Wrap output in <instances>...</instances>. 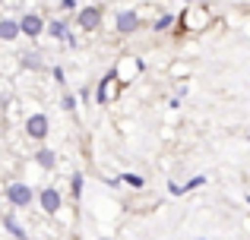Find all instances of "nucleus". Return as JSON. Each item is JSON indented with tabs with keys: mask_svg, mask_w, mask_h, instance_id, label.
<instances>
[{
	"mask_svg": "<svg viewBox=\"0 0 250 240\" xmlns=\"http://www.w3.org/2000/svg\"><path fill=\"white\" fill-rule=\"evenodd\" d=\"M6 199H10L13 205H29L32 203V186H25V184H10L6 186Z\"/></svg>",
	"mask_w": 250,
	"mask_h": 240,
	"instance_id": "obj_1",
	"label": "nucleus"
},
{
	"mask_svg": "<svg viewBox=\"0 0 250 240\" xmlns=\"http://www.w3.org/2000/svg\"><path fill=\"white\" fill-rule=\"evenodd\" d=\"M25 133H29V139H44L48 136V117L44 114H32L25 120Z\"/></svg>",
	"mask_w": 250,
	"mask_h": 240,
	"instance_id": "obj_2",
	"label": "nucleus"
},
{
	"mask_svg": "<svg viewBox=\"0 0 250 240\" xmlns=\"http://www.w3.org/2000/svg\"><path fill=\"white\" fill-rule=\"evenodd\" d=\"M19 25H22V35H29V38H38V35L44 32V22H42V16H35V13L22 16V19H19Z\"/></svg>",
	"mask_w": 250,
	"mask_h": 240,
	"instance_id": "obj_3",
	"label": "nucleus"
},
{
	"mask_svg": "<svg viewBox=\"0 0 250 240\" xmlns=\"http://www.w3.org/2000/svg\"><path fill=\"white\" fill-rule=\"evenodd\" d=\"M42 209L48 212V215H57V212H61V193L57 190H44L42 193Z\"/></svg>",
	"mask_w": 250,
	"mask_h": 240,
	"instance_id": "obj_4",
	"label": "nucleus"
},
{
	"mask_svg": "<svg viewBox=\"0 0 250 240\" xmlns=\"http://www.w3.org/2000/svg\"><path fill=\"white\" fill-rule=\"evenodd\" d=\"M98 22H102V10H98V6H85V10H80V25L83 29H95Z\"/></svg>",
	"mask_w": 250,
	"mask_h": 240,
	"instance_id": "obj_5",
	"label": "nucleus"
},
{
	"mask_svg": "<svg viewBox=\"0 0 250 240\" xmlns=\"http://www.w3.org/2000/svg\"><path fill=\"white\" fill-rule=\"evenodd\" d=\"M19 32H22V25H19L16 19H0V38H3V41H13Z\"/></svg>",
	"mask_w": 250,
	"mask_h": 240,
	"instance_id": "obj_6",
	"label": "nucleus"
},
{
	"mask_svg": "<svg viewBox=\"0 0 250 240\" xmlns=\"http://www.w3.org/2000/svg\"><path fill=\"white\" fill-rule=\"evenodd\" d=\"M35 161L44 167V171H51V167L57 165V155H54V148H38V155H35Z\"/></svg>",
	"mask_w": 250,
	"mask_h": 240,
	"instance_id": "obj_7",
	"label": "nucleus"
},
{
	"mask_svg": "<svg viewBox=\"0 0 250 240\" xmlns=\"http://www.w3.org/2000/svg\"><path fill=\"white\" fill-rule=\"evenodd\" d=\"M136 29V13H117V32H133Z\"/></svg>",
	"mask_w": 250,
	"mask_h": 240,
	"instance_id": "obj_8",
	"label": "nucleus"
},
{
	"mask_svg": "<svg viewBox=\"0 0 250 240\" xmlns=\"http://www.w3.org/2000/svg\"><path fill=\"white\" fill-rule=\"evenodd\" d=\"M3 224H6V231H10V234L16 237V240H25V231H22V224H19L13 215H3Z\"/></svg>",
	"mask_w": 250,
	"mask_h": 240,
	"instance_id": "obj_9",
	"label": "nucleus"
},
{
	"mask_svg": "<svg viewBox=\"0 0 250 240\" xmlns=\"http://www.w3.org/2000/svg\"><path fill=\"white\" fill-rule=\"evenodd\" d=\"M48 32H51L54 38H67V41L73 44V38H70V32H67V25H63V22H51V25H48Z\"/></svg>",
	"mask_w": 250,
	"mask_h": 240,
	"instance_id": "obj_10",
	"label": "nucleus"
},
{
	"mask_svg": "<svg viewBox=\"0 0 250 240\" xmlns=\"http://www.w3.org/2000/svg\"><path fill=\"white\" fill-rule=\"evenodd\" d=\"M171 22H174L171 16H162L159 22H155V32H165V29H171Z\"/></svg>",
	"mask_w": 250,
	"mask_h": 240,
	"instance_id": "obj_11",
	"label": "nucleus"
},
{
	"mask_svg": "<svg viewBox=\"0 0 250 240\" xmlns=\"http://www.w3.org/2000/svg\"><path fill=\"white\" fill-rule=\"evenodd\" d=\"M25 67H29V70H38V67H42V57H38V54L25 57Z\"/></svg>",
	"mask_w": 250,
	"mask_h": 240,
	"instance_id": "obj_12",
	"label": "nucleus"
},
{
	"mask_svg": "<svg viewBox=\"0 0 250 240\" xmlns=\"http://www.w3.org/2000/svg\"><path fill=\"white\" fill-rule=\"evenodd\" d=\"M80 193H83V174H76L73 177V196L80 199Z\"/></svg>",
	"mask_w": 250,
	"mask_h": 240,
	"instance_id": "obj_13",
	"label": "nucleus"
},
{
	"mask_svg": "<svg viewBox=\"0 0 250 240\" xmlns=\"http://www.w3.org/2000/svg\"><path fill=\"white\" fill-rule=\"evenodd\" d=\"M124 180H127L130 186H143V177H136V174H124Z\"/></svg>",
	"mask_w": 250,
	"mask_h": 240,
	"instance_id": "obj_14",
	"label": "nucleus"
},
{
	"mask_svg": "<svg viewBox=\"0 0 250 240\" xmlns=\"http://www.w3.org/2000/svg\"><path fill=\"white\" fill-rule=\"evenodd\" d=\"M63 108H67V111H73V108H76V98H73V95H63Z\"/></svg>",
	"mask_w": 250,
	"mask_h": 240,
	"instance_id": "obj_15",
	"label": "nucleus"
},
{
	"mask_svg": "<svg viewBox=\"0 0 250 240\" xmlns=\"http://www.w3.org/2000/svg\"><path fill=\"white\" fill-rule=\"evenodd\" d=\"M203 180H206V177H193V180H190V184H187V186H184V190H193V186H200V184H203Z\"/></svg>",
	"mask_w": 250,
	"mask_h": 240,
	"instance_id": "obj_16",
	"label": "nucleus"
},
{
	"mask_svg": "<svg viewBox=\"0 0 250 240\" xmlns=\"http://www.w3.org/2000/svg\"><path fill=\"white\" fill-rule=\"evenodd\" d=\"M102 240H104V237H102Z\"/></svg>",
	"mask_w": 250,
	"mask_h": 240,
	"instance_id": "obj_17",
	"label": "nucleus"
}]
</instances>
